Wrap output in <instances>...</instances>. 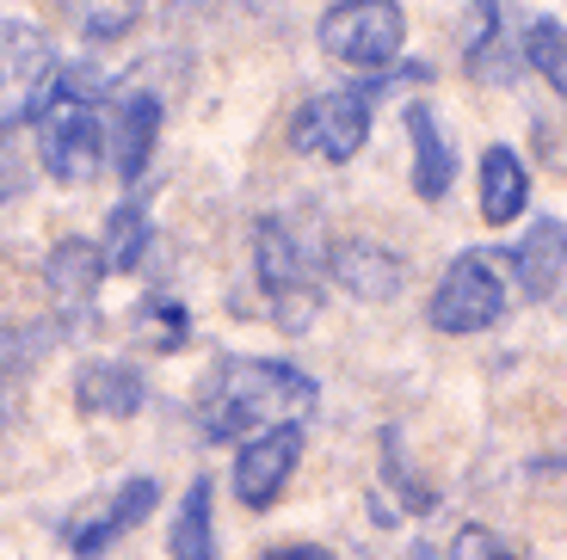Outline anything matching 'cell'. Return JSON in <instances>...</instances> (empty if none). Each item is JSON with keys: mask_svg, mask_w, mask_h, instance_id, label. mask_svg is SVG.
I'll use <instances>...</instances> for the list:
<instances>
[{"mask_svg": "<svg viewBox=\"0 0 567 560\" xmlns=\"http://www.w3.org/2000/svg\"><path fill=\"white\" fill-rule=\"evenodd\" d=\"M315 406V382L302 376L297 364H278V357H228V364L210 370L198 394V432L210 444H235L247 425L259 419H302Z\"/></svg>", "mask_w": 567, "mask_h": 560, "instance_id": "6da1fadb", "label": "cell"}, {"mask_svg": "<svg viewBox=\"0 0 567 560\" xmlns=\"http://www.w3.org/2000/svg\"><path fill=\"white\" fill-rule=\"evenodd\" d=\"M62 86L56 43L31 19H0V129L38 117Z\"/></svg>", "mask_w": 567, "mask_h": 560, "instance_id": "7a4b0ae2", "label": "cell"}, {"mask_svg": "<svg viewBox=\"0 0 567 560\" xmlns=\"http://www.w3.org/2000/svg\"><path fill=\"white\" fill-rule=\"evenodd\" d=\"M401 38H408V13L395 0H340L321 19V50L333 62H358V69L395 62Z\"/></svg>", "mask_w": 567, "mask_h": 560, "instance_id": "3957f363", "label": "cell"}, {"mask_svg": "<svg viewBox=\"0 0 567 560\" xmlns=\"http://www.w3.org/2000/svg\"><path fill=\"white\" fill-rule=\"evenodd\" d=\"M43 160H50V179H62V185L100 179L105 129H100V112L74 86H69V98H50L43 105Z\"/></svg>", "mask_w": 567, "mask_h": 560, "instance_id": "277c9868", "label": "cell"}, {"mask_svg": "<svg viewBox=\"0 0 567 560\" xmlns=\"http://www.w3.org/2000/svg\"><path fill=\"white\" fill-rule=\"evenodd\" d=\"M499 314H506V283H499L494 259L487 252H463L444 271L439 295H432V326L439 333H482Z\"/></svg>", "mask_w": 567, "mask_h": 560, "instance_id": "5b68a950", "label": "cell"}, {"mask_svg": "<svg viewBox=\"0 0 567 560\" xmlns=\"http://www.w3.org/2000/svg\"><path fill=\"white\" fill-rule=\"evenodd\" d=\"M254 252H259V290H266V302L278 309V326H309L315 314V283H309V266H302V247L297 235L278 222V216H266V222L254 228Z\"/></svg>", "mask_w": 567, "mask_h": 560, "instance_id": "8992f818", "label": "cell"}, {"mask_svg": "<svg viewBox=\"0 0 567 560\" xmlns=\"http://www.w3.org/2000/svg\"><path fill=\"white\" fill-rule=\"evenodd\" d=\"M364 136H370V93H315L290 124L297 155L333 160V167H346L364 148Z\"/></svg>", "mask_w": 567, "mask_h": 560, "instance_id": "52a82bcc", "label": "cell"}, {"mask_svg": "<svg viewBox=\"0 0 567 560\" xmlns=\"http://www.w3.org/2000/svg\"><path fill=\"white\" fill-rule=\"evenodd\" d=\"M297 456H302L297 425H271L266 437H254V444L241 449V463H235V492H241L247 511H266V505L278 499L284 480H290V468H297Z\"/></svg>", "mask_w": 567, "mask_h": 560, "instance_id": "ba28073f", "label": "cell"}, {"mask_svg": "<svg viewBox=\"0 0 567 560\" xmlns=\"http://www.w3.org/2000/svg\"><path fill=\"white\" fill-rule=\"evenodd\" d=\"M155 499H161V492H155V480H148V475L124 480V487H117L112 499L100 505V518H93V523H81V530L69 536V542H74V554H81V560H100L105 548L117 542V536H130L136 523H148Z\"/></svg>", "mask_w": 567, "mask_h": 560, "instance_id": "9c48e42d", "label": "cell"}, {"mask_svg": "<svg viewBox=\"0 0 567 560\" xmlns=\"http://www.w3.org/2000/svg\"><path fill=\"white\" fill-rule=\"evenodd\" d=\"M506 266L518 271V290H525L530 302L555 295V290H561V278H567V222L543 216V222L530 228V235L518 240V247H512Z\"/></svg>", "mask_w": 567, "mask_h": 560, "instance_id": "30bf717a", "label": "cell"}, {"mask_svg": "<svg viewBox=\"0 0 567 560\" xmlns=\"http://www.w3.org/2000/svg\"><path fill=\"white\" fill-rule=\"evenodd\" d=\"M112 160H117V179L136 185L148 173V155H155V136H161V98L155 93H130L124 105L112 112Z\"/></svg>", "mask_w": 567, "mask_h": 560, "instance_id": "8fae6325", "label": "cell"}, {"mask_svg": "<svg viewBox=\"0 0 567 560\" xmlns=\"http://www.w3.org/2000/svg\"><path fill=\"white\" fill-rule=\"evenodd\" d=\"M333 278L358 295V302H389L401 290V259L370 240H340L333 247Z\"/></svg>", "mask_w": 567, "mask_h": 560, "instance_id": "7c38bea8", "label": "cell"}, {"mask_svg": "<svg viewBox=\"0 0 567 560\" xmlns=\"http://www.w3.org/2000/svg\"><path fill=\"white\" fill-rule=\"evenodd\" d=\"M142 370L136 364H86L81 382H74V401L81 413H105V419H130L142 406Z\"/></svg>", "mask_w": 567, "mask_h": 560, "instance_id": "4fadbf2b", "label": "cell"}, {"mask_svg": "<svg viewBox=\"0 0 567 560\" xmlns=\"http://www.w3.org/2000/svg\"><path fill=\"white\" fill-rule=\"evenodd\" d=\"M408 136H413V191H420L425 204H439V197L451 191V179H456L451 142L439 136V124H432L425 105H413V112H408Z\"/></svg>", "mask_w": 567, "mask_h": 560, "instance_id": "5bb4252c", "label": "cell"}, {"mask_svg": "<svg viewBox=\"0 0 567 560\" xmlns=\"http://www.w3.org/2000/svg\"><path fill=\"white\" fill-rule=\"evenodd\" d=\"M525 197H530L525 160L512 155V148H487V160H482V216L494 228H506V222L525 216Z\"/></svg>", "mask_w": 567, "mask_h": 560, "instance_id": "9a60e30c", "label": "cell"}, {"mask_svg": "<svg viewBox=\"0 0 567 560\" xmlns=\"http://www.w3.org/2000/svg\"><path fill=\"white\" fill-rule=\"evenodd\" d=\"M100 271H105V252L86 247V240H62L56 252H50V295H56L69 314H81L86 302H93V290H100Z\"/></svg>", "mask_w": 567, "mask_h": 560, "instance_id": "2e32d148", "label": "cell"}, {"mask_svg": "<svg viewBox=\"0 0 567 560\" xmlns=\"http://www.w3.org/2000/svg\"><path fill=\"white\" fill-rule=\"evenodd\" d=\"M167 554L173 560H216V542H210V475H198L185 487V505H179V523L167 536Z\"/></svg>", "mask_w": 567, "mask_h": 560, "instance_id": "e0dca14e", "label": "cell"}, {"mask_svg": "<svg viewBox=\"0 0 567 560\" xmlns=\"http://www.w3.org/2000/svg\"><path fill=\"white\" fill-rule=\"evenodd\" d=\"M62 13L74 19V31L93 43H117L136 31L142 19V0H62Z\"/></svg>", "mask_w": 567, "mask_h": 560, "instance_id": "ac0fdd59", "label": "cell"}, {"mask_svg": "<svg viewBox=\"0 0 567 560\" xmlns=\"http://www.w3.org/2000/svg\"><path fill=\"white\" fill-rule=\"evenodd\" d=\"M525 56L543 69V81L561 93V105H567V25L561 19H537L530 25V38H525Z\"/></svg>", "mask_w": 567, "mask_h": 560, "instance_id": "d6986e66", "label": "cell"}, {"mask_svg": "<svg viewBox=\"0 0 567 560\" xmlns=\"http://www.w3.org/2000/svg\"><path fill=\"white\" fill-rule=\"evenodd\" d=\"M142 247H148V222H142V210L117 204V210H112V235H105V266L130 271L142 259Z\"/></svg>", "mask_w": 567, "mask_h": 560, "instance_id": "ffe728a7", "label": "cell"}, {"mask_svg": "<svg viewBox=\"0 0 567 560\" xmlns=\"http://www.w3.org/2000/svg\"><path fill=\"white\" fill-rule=\"evenodd\" d=\"M451 560H506V548H499L487 530H463L456 548H451Z\"/></svg>", "mask_w": 567, "mask_h": 560, "instance_id": "44dd1931", "label": "cell"}, {"mask_svg": "<svg viewBox=\"0 0 567 560\" xmlns=\"http://www.w3.org/2000/svg\"><path fill=\"white\" fill-rule=\"evenodd\" d=\"M19 191H25V167H19V155L0 142V204H7V197H19Z\"/></svg>", "mask_w": 567, "mask_h": 560, "instance_id": "7402d4cb", "label": "cell"}, {"mask_svg": "<svg viewBox=\"0 0 567 560\" xmlns=\"http://www.w3.org/2000/svg\"><path fill=\"white\" fill-rule=\"evenodd\" d=\"M266 560H333L327 548H315V542H290V548H271Z\"/></svg>", "mask_w": 567, "mask_h": 560, "instance_id": "603a6c76", "label": "cell"}, {"mask_svg": "<svg viewBox=\"0 0 567 560\" xmlns=\"http://www.w3.org/2000/svg\"><path fill=\"white\" fill-rule=\"evenodd\" d=\"M413 560H439V554H432V548H413Z\"/></svg>", "mask_w": 567, "mask_h": 560, "instance_id": "cb8c5ba5", "label": "cell"}]
</instances>
